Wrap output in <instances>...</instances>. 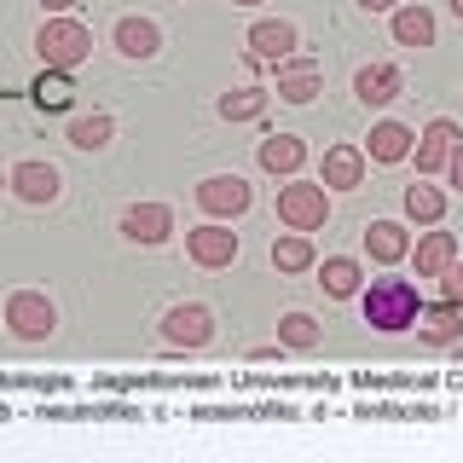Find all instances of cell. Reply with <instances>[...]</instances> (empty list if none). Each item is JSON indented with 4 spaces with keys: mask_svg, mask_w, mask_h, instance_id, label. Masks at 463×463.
I'll use <instances>...</instances> for the list:
<instances>
[{
    "mask_svg": "<svg viewBox=\"0 0 463 463\" xmlns=\"http://www.w3.org/2000/svg\"><path fill=\"white\" fill-rule=\"evenodd\" d=\"M76 151H105L116 139V116L110 110H87V116H70V134H64Z\"/></svg>",
    "mask_w": 463,
    "mask_h": 463,
    "instance_id": "obj_27",
    "label": "cell"
},
{
    "mask_svg": "<svg viewBox=\"0 0 463 463\" xmlns=\"http://www.w3.org/2000/svg\"><path fill=\"white\" fill-rule=\"evenodd\" d=\"M458 122H452V116H434V122L423 128V134H417V174H423V180H434V174H446V156H452L458 151Z\"/></svg>",
    "mask_w": 463,
    "mask_h": 463,
    "instance_id": "obj_14",
    "label": "cell"
},
{
    "mask_svg": "<svg viewBox=\"0 0 463 463\" xmlns=\"http://www.w3.org/2000/svg\"><path fill=\"white\" fill-rule=\"evenodd\" d=\"M417 336H423L429 347H458L463 342V307H452V301H434V307H423V318H417Z\"/></svg>",
    "mask_w": 463,
    "mask_h": 463,
    "instance_id": "obj_22",
    "label": "cell"
},
{
    "mask_svg": "<svg viewBox=\"0 0 463 463\" xmlns=\"http://www.w3.org/2000/svg\"><path fill=\"white\" fill-rule=\"evenodd\" d=\"M35 52H41V64H52V70H81L87 58H93V29H87L76 12H47L35 29Z\"/></svg>",
    "mask_w": 463,
    "mask_h": 463,
    "instance_id": "obj_2",
    "label": "cell"
},
{
    "mask_svg": "<svg viewBox=\"0 0 463 463\" xmlns=\"http://www.w3.org/2000/svg\"><path fill=\"white\" fill-rule=\"evenodd\" d=\"M116 232H122L128 243H139V250H163V243L174 238V209L168 203H128Z\"/></svg>",
    "mask_w": 463,
    "mask_h": 463,
    "instance_id": "obj_10",
    "label": "cell"
},
{
    "mask_svg": "<svg viewBox=\"0 0 463 463\" xmlns=\"http://www.w3.org/2000/svg\"><path fill=\"white\" fill-rule=\"evenodd\" d=\"M163 342L180 347V354H203V347L214 342V307H203V301H174L163 313Z\"/></svg>",
    "mask_w": 463,
    "mask_h": 463,
    "instance_id": "obj_8",
    "label": "cell"
},
{
    "mask_svg": "<svg viewBox=\"0 0 463 463\" xmlns=\"http://www.w3.org/2000/svg\"><path fill=\"white\" fill-rule=\"evenodd\" d=\"M214 110H221V122H260L272 110V87H232L214 99Z\"/></svg>",
    "mask_w": 463,
    "mask_h": 463,
    "instance_id": "obj_23",
    "label": "cell"
},
{
    "mask_svg": "<svg viewBox=\"0 0 463 463\" xmlns=\"http://www.w3.org/2000/svg\"><path fill=\"white\" fill-rule=\"evenodd\" d=\"M417 151V134L405 122H394V116H383V122H371V134H365V156L376 168H394L405 163V156Z\"/></svg>",
    "mask_w": 463,
    "mask_h": 463,
    "instance_id": "obj_15",
    "label": "cell"
},
{
    "mask_svg": "<svg viewBox=\"0 0 463 463\" xmlns=\"http://www.w3.org/2000/svg\"><path fill=\"white\" fill-rule=\"evenodd\" d=\"M318 284H325L330 301H359V289H365V267H359L354 255H325V260H318Z\"/></svg>",
    "mask_w": 463,
    "mask_h": 463,
    "instance_id": "obj_20",
    "label": "cell"
},
{
    "mask_svg": "<svg viewBox=\"0 0 463 463\" xmlns=\"http://www.w3.org/2000/svg\"><path fill=\"white\" fill-rule=\"evenodd\" d=\"M400 209H405V221L411 226H440L446 221V192L440 185H405V197H400Z\"/></svg>",
    "mask_w": 463,
    "mask_h": 463,
    "instance_id": "obj_26",
    "label": "cell"
},
{
    "mask_svg": "<svg viewBox=\"0 0 463 463\" xmlns=\"http://www.w3.org/2000/svg\"><path fill=\"white\" fill-rule=\"evenodd\" d=\"M255 163L267 168L272 180H289V174L307 168V139H301V134H267L260 151H255Z\"/></svg>",
    "mask_w": 463,
    "mask_h": 463,
    "instance_id": "obj_19",
    "label": "cell"
},
{
    "mask_svg": "<svg viewBox=\"0 0 463 463\" xmlns=\"http://www.w3.org/2000/svg\"><path fill=\"white\" fill-rule=\"evenodd\" d=\"M354 6H359V12H394L400 0H354Z\"/></svg>",
    "mask_w": 463,
    "mask_h": 463,
    "instance_id": "obj_32",
    "label": "cell"
},
{
    "mask_svg": "<svg viewBox=\"0 0 463 463\" xmlns=\"http://www.w3.org/2000/svg\"><path fill=\"white\" fill-rule=\"evenodd\" d=\"M279 221H284L289 232H318V226L330 221V185L289 174V180L279 185Z\"/></svg>",
    "mask_w": 463,
    "mask_h": 463,
    "instance_id": "obj_3",
    "label": "cell"
},
{
    "mask_svg": "<svg viewBox=\"0 0 463 463\" xmlns=\"http://www.w3.org/2000/svg\"><path fill=\"white\" fill-rule=\"evenodd\" d=\"M325 93V70H318L313 52H289L272 64V99H284V105H313V99Z\"/></svg>",
    "mask_w": 463,
    "mask_h": 463,
    "instance_id": "obj_6",
    "label": "cell"
},
{
    "mask_svg": "<svg viewBox=\"0 0 463 463\" xmlns=\"http://www.w3.org/2000/svg\"><path fill=\"white\" fill-rule=\"evenodd\" d=\"M411 226L405 221H371L365 226V255L376 267H400V260H411Z\"/></svg>",
    "mask_w": 463,
    "mask_h": 463,
    "instance_id": "obj_17",
    "label": "cell"
},
{
    "mask_svg": "<svg viewBox=\"0 0 463 463\" xmlns=\"http://www.w3.org/2000/svg\"><path fill=\"white\" fill-rule=\"evenodd\" d=\"M110 47L128 58V64H151L156 52H163V24L156 18H139V12H128V18L110 24Z\"/></svg>",
    "mask_w": 463,
    "mask_h": 463,
    "instance_id": "obj_11",
    "label": "cell"
},
{
    "mask_svg": "<svg viewBox=\"0 0 463 463\" xmlns=\"http://www.w3.org/2000/svg\"><path fill=\"white\" fill-rule=\"evenodd\" d=\"M279 342L289 347V354H313V347L325 342V330H318V318H313V313L289 307V313L279 318Z\"/></svg>",
    "mask_w": 463,
    "mask_h": 463,
    "instance_id": "obj_28",
    "label": "cell"
},
{
    "mask_svg": "<svg viewBox=\"0 0 463 463\" xmlns=\"http://www.w3.org/2000/svg\"><path fill=\"white\" fill-rule=\"evenodd\" d=\"M452 260H458V238H452V232H434V226H429L423 238L411 243V267H417V279H440Z\"/></svg>",
    "mask_w": 463,
    "mask_h": 463,
    "instance_id": "obj_21",
    "label": "cell"
},
{
    "mask_svg": "<svg viewBox=\"0 0 463 463\" xmlns=\"http://www.w3.org/2000/svg\"><path fill=\"white\" fill-rule=\"evenodd\" d=\"M365 163L371 156L359 151V145H330L325 163H318V180H325L330 192H359V185H365Z\"/></svg>",
    "mask_w": 463,
    "mask_h": 463,
    "instance_id": "obj_18",
    "label": "cell"
},
{
    "mask_svg": "<svg viewBox=\"0 0 463 463\" xmlns=\"http://www.w3.org/2000/svg\"><path fill=\"white\" fill-rule=\"evenodd\" d=\"M446 6H452V18H458V24H463V0H446Z\"/></svg>",
    "mask_w": 463,
    "mask_h": 463,
    "instance_id": "obj_33",
    "label": "cell"
},
{
    "mask_svg": "<svg viewBox=\"0 0 463 463\" xmlns=\"http://www.w3.org/2000/svg\"><path fill=\"white\" fill-rule=\"evenodd\" d=\"M35 6H41V12H76L81 0H35Z\"/></svg>",
    "mask_w": 463,
    "mask_h": 463,
    "instance_id": "obj_31",
    "label": "cell"
},
{
    "mask_svg": "<svg viewBox=\"0 0 463 463\" xmlns=\"http://www.w3.org/2000/svg\"><path fill=\"white\" fill-rule=\"evenodd\" d=\"M6 192L18 203H29V209H47V203H58V192H64V174L52 163H41V156H24V163L6 168Z\"/></svg>",
    "mask_w": 463,
    "mask_h": 463,
    "instance_id": "obj_9",
    "label": "cell"
},
{
    "mask_svg": "<svg viewBox=\"0 0 463 463\" xmlns=\"http://www.w3.org/2000/svg\"><path fill=\"white\" fill-rule=\"evenodd\" d=\"M238 250H243V238L232 232V221H203L185 232V255H192V267H203V272H226L232 260H238Z\"/></svg>",
    "mask_w": 463,
    "mask_h": 463,
    "instance_id": "obj_5",
    "label": "cell"
},
{
    "mask_svg": "<svg viewBox=\"0 0 463 463\" xmlns=\"http://www.w3.org/2000/svg\"><path fill=\"white\" fill-rule=\"evenodd\" d=\"M0 185H6V174H0Z\"/></svg>",
    "mask_w": 463,
    "mask_h": 463,
    "instance_id": "obj_35",
    "label": "cell"
},
{
    "mask_svg": "<svg viewBox=\"0 0 463 463\" xmlns=\"http://www.w3.org/2000/svg\"><path fill=\"white\" fill-rule=\"evenodd\" d=\"M243 47H250V58H260V64H279V58H289L301 47V29L289 24V18H255L250 24V35H243Z\"/></svg>",
    "mask_w": 463,
    "mask_h": 463,
    "instance_id": "obj_13",
    "label": "cell"
},
{
    "mask_svg": "<svg viewBox=\"0 0 463 463\" xmlns=\"http://www.w3.org/2000/svg\"><path fill=\"white\" fill-rule=\"evenodd\" d=\"M440 301H452V307H463V260H452V267L440 272Z\"/></svg>",
    "mask_w": 463,
    "mask_h": 463,
    "instance_id": "obj_29",
    "label": "cell"
},
{
    "mask_svg": "<svg viewBox=\"0 0 463 463\" xmlns=\"http://www.w3.org/2000/svg\"><path fill=\"white\" fill-rule=\"evenodd\" d=\"M272 267H279L284 279H296V272H313V267H318L313 238H307V232H289V226H284V238H272Z\"/></svg>",
    "mask_w": 463,
    "mask_h": 463,
    "instance_id": "obj_24",
    "label": "cell"
},
{
    "mask_svg": "<svg viewBox=\"0 0 463 463\" xmlns=\"http://www.w3.org/2000/svg\"><path fill=\"white\" fill-rule=\"evenodd\" d=\"M192 197H197V209L209 214V221H238V214H250V203H255L243 174H203Z\"/></svg>",
    "mask_w": 463,
    "mask_h": 463,
    "instance_id": "obj_7",
    "label": "cell"
},
{
    "mask_svg": "<svg viewBox=\"0 0 463 463\" xmlns=\"http://www.w3.org/2000/svg\"><path fill=\"white\" fill-rule=\"evenodd\" d=\"M232 6H267V0H232Z\"/></svg>",
    "mask_w": 463,
    "mask_h": 463,
    "instance_id": "obj_34",
    "label": "cell"
},
{
    "mask_svg": "<svg viewBox=\"0 0 463 463\" xmlns=\"http://www.w3.org/2000/svg\"><path fill=\"white\" fill-rule=\"evenodd\" d=\"M388 35H394V47H434L440 24H434V12L423 0H400V6L388 12Z\"/></svg>",
    "mask_w": 463,
    "mask_h": 463,
    "instance_id": "obj_16",
    "label": "cell"
},
{
    "mask_svg": "<svg viewBox=\"0 0 463 463\" xmlns=\"http://www.w3.org/2000/svg\"><path fill=\"white\" fill-rule=\"evenodd\" d=\"M29 99H35L41 110H70V105H76V81H70V70L41 64V76L29 81Z\"/></svg>",
    "mask_w": 463,
    "mask_h": 463,
    "instance_id": "obj_25",
    "label": "cell"
},
{
    "mask_svg": "<svg viewBox=\"0 0 463 463\" xmlns=\"http://www.w3.org/2000/svg\"><path fill=\"white\" fill-rule=\"evenodd\" d=\"M0 318H6V330L18 342H47L58 330V301L47 296V289H12Z\"/></svg>",
    "mask_w": 463,
    "mask_h": 463,
    "instance_id": "obj_4",
    "label": "cell"
},
{
    "mask_svg": "<svg viewBox=\"0 0 463 463\" xmlns=\"http://www.w3.org/2000/svg\"><path fill=\"white\" fill-rule=\"evenodd\" d=\"M400 93H405V70L388 64V58H376V64H359V70H354V99H359L365 110L394 105Z\"/></svg>",
    "mask_w": 463,
    "mask_h": 463,
    "instance_id": "obj_12",
    "label": "cell"
},
{
    "mask_svg": "<svg viewBox=\"0 0 463 463\" xmlns=\"http://www.w3.org/2000/svg\"><path fill=\"white\" fill-rule=\"evenodd\" d=\"M359 313H365V325L376 336H405V330H417V318H423V296H417L411 279H365Z\"/></svg>",
    "mask_w": 463,
    "mask_h": 463,
    "instance_id": "obj_1",
    "label": "cell"
},
{
    "mask_svg": "<svg viewBox=\"0 0 463 463\" xmlns=\"http://www.w3.org/2000/svg\"><path fill=\"white\" fill-rule=\"evenodd\" d=\"M446 180H452V185H458V192H463V139H458V151H452V156H446Z\"/></svg>",
    "mask_w": 463,
    "mask_h": 463,
    "instance_id": "obj_30",
    "label": "cell"
}]
</instances>
